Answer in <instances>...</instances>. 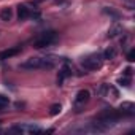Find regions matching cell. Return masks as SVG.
Returning a JSON list of instances; mask_svg holds the SVG:
<instances>
[{
	"instance_id": "cell-1",
	"label": "cell",
	"mask_w": 135,
	"mask_h": 135,
	"mask_svg": "<svg viewBox=\"0 0 135 135\" xmlns=\"http://www.w3.org/2000/svg\"><path fill=\"white\" fill-rule=\"evenodd\" d=\"M57 64L56 56H45V57H29L27 60L19 64L21 70H51Z\"/></svg>"
},
{
	"instance_id": "cell-2",
	"label": "cell",
	"mask_w": 135,
	"mask_h": 135,
	"mask_svg": "<svg viewBox=\"0 0 135 135\" xmlns=\"http://www.w3.org/2000/svg\"><path fill=\"white\" fill-rule=\"evenodd\" d=\"M57 40H59V35H57L56 30H45V32H41V33L33 40V48H35V49L49 48V46H52Z\"/></svg>"
},
{
	"instance_id": "cell-3",
	"label": "cell",
	"mask_w": 135,
	"mask_h": 135,
	"mask_svg": "<svg viewBox=\"0 0 135 135\" xmlns=\"http://www.w3.org/2000/svg\"><path fill=\"white\" fill-rule=\"evenodd\" d=\"M103 64V56L100 52H92V54H88L84 57H81V67L86 70V72H94V70H99Z\"/></svg>"
},
{
	"instance_id": "cell-4",
	"label": "cell",
	"mask_w": 135,
	"mask_h": 135,
	"mask_svg": "<svg viewBox=\"0 0 135 135\" xmlns=\"http://www.w3.org/2000/svg\"><path fill=\"white\" fill-rule=\"evenodd\" d=\"M89 99H91V92H89L88 89L78 91L76 95H75V99H73V110H75L76 113L81 111V110L84 108V105L89 102Z\"/></svg>"
},
{
	"instance_id": "cell-5",
	"label": "cell",
	"mask_w": 135,
	"mask_h": 135,
	"mask_svg": "<svg viewBox=\"0 0 135 135\" xmlns=\"http://www.w3.org/2000/svg\"><path fill=\"white\" fill-rule=\"evenodd\" d=\"M11 132H19V133H24V132H29V133H41L43 129L38 127V126H33V124H24V126H13L10 129Z\"/></svg>"
},
{
	"instance_id": "cell-6",
	"label": "cell",
	"mask_w": 135,
	"mask_h": 135,
	"mask_svg": "<svg viewBox=\"0 0 135 135\" xmlns=\"http://www.w3.org/2000/svg\"><path fill=\"white\" fill-rule=\"evenodd\" d=\"M72 73H73V72H72V67L65 62V64L60 67V69H59V73H57V84L62 86V84L65 83L67 78H70V76H72Z\"/></svg>"
},
{
	"instance_id": "cell-7",
	"label": "cell",
	"mask_w": 135,
	"mask_h": 135,
	"mask_svg": "<svg viewBox=\"0 0 135 135\" xmlns=\"http://www.w3.org/2000/svg\"><path fill=\"white\" fill-rule=\"evenodd\" d=\"M97 94L99 95H102V97H107V95H113V99H116V97H119V92L116 91V88L114 86H111V84H102L99 89H97Z\"/></svg>"
},
{
	"instance_id": "cell-8",
	"label": "cell",
	"mask_w": 135,
	"mask_h": 135,
	"mask_svg": "<svg viewBox=\"0 0 135 135\" xmlns=\"http://www.w3.org/2000/svg\"><path fill=\"white\" fill-rule=\"evenodd\" d=\"M119 113L122 118H132L135 114V105L132 102H122L119 107Z\"/></svg>"
},
{
	"instance_id": "cell-9",
	"label": "cell",
	"mask_w": 135,
	"mask_h": 135,
	"mask_svg": "<svg viewBox=\"0 0 135 135\" xmlns=\"http://www.w3.org/2000/svg\"><path fill=\"white\" fill-rule=\"evenodd\" d=\"M22 51V48L18 45V46H13V48H8V49H3V51H0V60H7L10 57H15L18 56L19 52Z\"/></svg>"
},
{
	"instance_id": "cell-10",
	"label": "cell",
	"mask_w": 135,
	"mask_h": 135,
	"mask_svg": "<svg viewBox=\"0 0 135 135\" xmlns=\"http://www.w3.org/2000/svg\"><path fill=\"white\" fill-rule=\"evenodd\" d=\"M30 8H29V5L27 3H21L19 7H18V21L19 22H24L26 19H29L30 18Z\"/></svg>"
},
{
	"instance_id": "cell-11",
	"label": "cell",
	"mask_w": 135,
	"mask_h": 135,
	"mask_svg": "<svg viewBox=\"0 0 135 135\" xmlns=\"http://www.w3.org/2000/svg\"><path fill=\"white\" fill-rule=\"evenodd\" d=\"M11 18H13V8H10V7L2 8V11H0V21L8 22V21H11Z\"/></svg>"
},
{
	"instance_id": "cell-12",
	"label": "cell",
	"mask_w": 135,
	"mask_h": 135,
	"mask_svg": "<svg viewBox=\"0 0 135 135\" xmlns=\"http://www.w3.org/2000/svg\"><path fill=\"white\" fill-rule=\"evenodd\" d=\"M116 54H118V51H116V48L114 46H110V48H107L105 51H103V60H111V59H114L116 57Z\"/></svg>"
},
{
	"instance_id": "cell-13",
	"label": "cell",
	"mask_w": 135,
	"mask_h": 135,
	"mask_svg": "<svg viewBox=\"0 0 135 135\" xmlns=\"http://www.w3.org/2000/svg\"><path fill=\"white\" fill-rule=\"evenodd\" d=\"M119 33H122V27L119 26V24H114L110 30H108V33H107V37L108 38H114V37H118Z\"/></svg>"
},
{
	"instance_id": "cell-14",
	"label": "cell",
	"mask_w": 135,
	"mask_h": 135,
	"mask_svg": "<svg viewBox=\"0 0 135 135\" xmlns=\"http://www.w3.org/2000/svg\"><path fill=\"white\" fill-rule=\"evenodd\" d=\"M103 13H105V15H108V16H111V18H113V19H116V21L121 18V15H119L118 11L111 10V8H103Z\"/></svg>"
},
{
	"instance_id": "cell-15",
	"label": "cell",
	"mask_w": 135,
	"mask_h": 135,
	"mask_svg": "<svg viewBox=\"0 0 135 135\" xmlns=\"http://www.w3.org/2000/svg\"><path fill=\"white\" fill-rule=\"evenodd\" d=\"M60 110H62L60 103H54V105H51V107H49V114H51V116H56V114H59V113H60Z\"/></svg>"
},
{
	"instance_id": "cell-16",
	"label": "cell",
	"mask_w": 135,
	"mask_h": 135,
	"mask_svg": "<svg viewBox=\"0 0 135 135\" xmlns=\"http://www.w3.org/2000/svg\"><path fill=\"white\" fill-rule=\"evenodd\" d=\"M118 84H121V86H124V88H129V86H130V78H129V76H122V78L118 80Z\"/></svg>"
},
{
	"instance_id": "cell-17",
	"label": "cell",
	"mask_w": 135,
	"mask_h": 135,
	"mask_svg": "<svg viewBox=\"0 0 135 135\" xmlns=\"http://www.w3.org/2000/svg\"><path fill=\"white\" fill-rule=\"evenodd\" d=\"M127 60H129V62H133V60H135V49H130V51L127 52Z\"/></svg>"
},
{
	"instance_id": "cell-18",
	"label": "cell",
	"mask_w": 135,
	"mask_h": 135,
	"mask_svg": "<svg viewBox=\"0 0 135 135\" xmlns=\"http://www.w3.org/2000/svg\"><path fill=\"white\" fill-rule=\"evenodd\" d=\"M132 72H133L132 67H127V69H124V72H122V76H129L130 78L132 76Z\"/></svg>"
},
{
	"instance_id": "cell-19",
	"label": "cell",
	"mask_w": 135,
	"mask_h": 135,
	"mask_svg": "<svg viewBox=\"0 0 135 135\" xmlns=\"http://www.w3.org/2000/svg\"><path fill=\"white\" fill-rule=\"evenodd\" d=\"M0 102H3V103H10V99H8V97H5V95H2V94H0Z\"/></svg>"
},
{
	"instance_id": "cell-20",
	"label": "cell",
	"mask_w": 135,
	"mask_h": 135,
	"mask_svg": "<svg viewBox=\"0 0 135 135\" xmlns=\"http://www.w3.org/2000/svg\"><path fill=\"white\" fill-rule=\"evenodd\" d=\"M7 105H8V103H3V102H0V111H3V110L7 108Z\"/></svg>"
}]
</instances>
